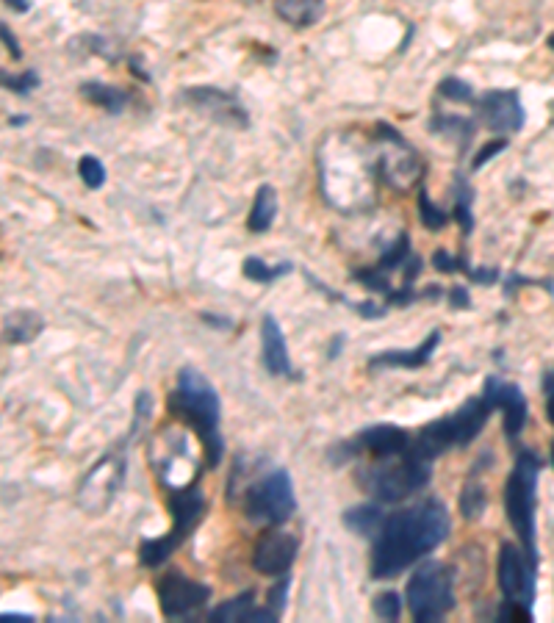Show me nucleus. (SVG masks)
Segmentation results:
<instances>
[{
	"label": "nucleus",
	"instance_id": "obj_35",
	"mask_svg": "<svg viewBox=\"0 0 554 623\" xmlns=\"http://www.w3.org/2000/svg\"><path fill=\"white\" fill-rule=\"evenodd\" d=\"M3 86L14 92V95H31V89L39 86V75L34 70H25L23 75H9L3 72Z\"/></svg>",
	"mask_w": 554,
	"mask_h": 623
},
{
	"label": "nucleus",
	"instance_id": "obj_8",
	"mask_svg": "<svg viewBox=\"0 0 554 623\" xmlns=\"http://www.w3.org/2000/svg\"><path fill=\"white\" fill-rule=\"evenodd\" d=\"M297 510L294 482L286 468H272L261 480H255L244 493V513L255 524L280 527Z\"/></svg>",
	"mask_w": 554,
	"mask_h": 623
},
{
	"label": "nucleus",
	"instance_id": "obj_7",
	"mask_svg": "<svg viewBox=\"0 0 554 623\" xmlns=\"http://www.w3.org/2000/svg\"><path fill=\"white\" fill-rule=\"evenodd\" d=\"M405 601L413 621H441L455 610V571L446 563L419 565L405 588Z\"/></svg>",
	"mask_w": 554,
	"mask_h": 623
},
{
	"label": "nucleus",
	"instance_id": "obj_44",
	"mask_svg": "<svg viewBox=\"0 0 554 623\" xmlns=\"http://www.w3.org/2000/svg\"><path fill=\"white\" fill-rule=\"evenodd\" d=\"M449 302H452V308L455 311H463V308H469L471 300H469V288L466 286H455L449 291Z\"/></svg>",
	"mask_w": 554,
	"mask_h": 623
},
{
	"label": "nucleus",
	"instance_id": "obj_38",
	"mask_svg": "<svg viewBox=\"0 0 554 623\" xmlns=\"http://www.w3.org/2000/svg\"><path fill=\"white\" fill-rule=\"evenodd\" d=\"M289 588H291V576L283 574L280 579H277L275 588L269 590V601H266V607L275 612L277 618H280L283 610H286V596H289Z\"/></svg>",
	"mask_w": 554,
	"mask_h": 623
},
{
	"label": "nucleus",
	"instance_id": "obj_13",
	"mask_svg": "<svg viewBox=\"0 0 554 623\" xmlns=\"http://www.w3.org/2000/svg\"><path fill=\"white\" fill-rule=\"evenodd\" d=\"M477 120L491 133H518L524 128V106L516 89H494L474 100Z\"/></svg>",
	"mask_w": 554,
	"mask_h": 623
},
{
	"label": "nucleus",
	"instance_id": "obj_37",
	"mask_svg": "<svg viewBox=\"0 0 554 623\" xmlns=\"http://www.w3.org/2000/svg\"><path fill=\"white\" fill-rule=\"evenodd\" d=\"M496 618L499 621H532V607L524 601L505 599L496 610Z\"/></svg>",
	"mask_w": 554,
	"mask_h": 623
},
{
	"label": "nucleus",
	"instance_id": "obj_22",
	"mask_svg": "<svg viewBox=\"0 0 554 623\" xmlns=\"http://www.w3.org/2000/svg\"><path fill=\"white\" fill-rule=\"evenodd\" d=\"M78 92H81V97H84L86 103L103 108V111H109V114H122L125 106L131 103V95H128L125 89L109 84H97V81H89V84L81 86Z\"/></svg>",
	"mask_w": 554,
	"mask_h": 623
},
{
	"label": "nucleus",
	"instance_id": "obj_14",
	"mask_svg": "<svg viewBox=\"0 0 554 623\" xmlns=\"http://www.w3.org/2000/svg\"><path fill=\"white\" fill-rule=\"evenodd\" d=\"M183 100L192 108H197L200 114L219 122V125L239 128V131L250 125L247 108L241 106L239 97L230 95L225 89H217V86H192V89L183 92Z\"/></svg>",
	"mask_w": 554,
	"mask_h": 623
},
{
	"label": "nucleus",
	"instance_id": "obj_48",
	"mask_svg": "<svg viewBox=\"0 0 554 623\" xmlns=\"http://www.w3.org/2000/svg\"><path fill=\"white\" fill-rule=\"evenodd\" d=\"M6 6H12L14 12H20V14H25L28 9H31V3H28V0H6Z\"/></svg>",
	"mask_w": 554,
	"mask_h": 623
},
{
	"label": "nucleus",
	"instance_id": "obj_32",
	"mask_svg": "<svg viewBox=\"0 0 554 623\" xmlns=\"http://www.w3.org/2000/svg\"><path fill=\"white\" fill-rule=\"evenodd\" d=\"M438 95L446 97V100H452V103H474V100H477V97H474V89H471L466 81L452 78V75L438 84Z\"/></svg>",
	"mask_w": 554,
	"mask_h": 623
},
{
	"label": "nucleus",
	"instance_id": "obj_19",
	"mask_svg": "<svg viewBox=\"0 0 554 623\" xmlns=\"http://www.w3.org/2000/svg\"><path fill=\"white\" fill-rule=\"evenodd\" d=\"M441 344V330H430V336L424 338L419 347L413 349H388V352H377L369 358V369H422L433 360L435 349Z\"/></svg>",
	"mask_w": 554,
	"mask_h": 623
},
{
	"label": "nucleus",
	"instance_id": "obj_36",
	"mask_svg": "<svg viewBox=\"0 0 554 623\" xmlns=\"http://www.w3.org/2000/svg\"><path fill=\"white\" fill-rule=\"evenodd\" d=\"M430 128L438 133H449V136H458L460 133L466 142H469L471 131H474V128H471V122L463 120V117H435V122L430 125Z\"/></svg>",
	"mask_w": 554,
	"mask_h": 623
},
{
	"label": "nucleus",
	"instance_id": "obj_4",
	"mask_svg": "<svg viewBox=\"0 0 554 623\" xmlns=\"http://www.w3.org/2000/svg\"><path fill=\"white\" fill-rule=\"evenodd\" d=\"M538 477L541 457L524 449L505 482V513L524 552L538 565Z\"/></svg>",
	"mask_w": 554,
	"mask_h": 623
},
{
	"label": "nucleus",
	"instance_id": "obj_46",
	"mask_svg": "<svg viewBox=\"0 0 554 623\" xmlns=\"http://www.w3.org/2000/svg\"><path fill=\"white\" fill-rule=\"evenodd\" d=\"M422 275V258H416V255H410L408 264H405V283L413 286V280Z\"/></svg>",
	"mask_w": 554,
	"mask_h": 623
},
{
	"label": "nucleus",
	"instance_id": "obj_26",
	"mask_svg": "<svg viewBox=\"0 0 554 623\" xmlns=\"http://www.w3.org/2000/svg\"><path fill=\"white\" fill-rule=\"evenodd\" d=\"M488 507V493H485V485L480 480L474 482V477H469V482L463 485L460 491V516L466 521H480L482 513Z\"/></svg>",
	"mask_w": 554,
	"mask_h": 623
},
{
	"label": "nucleus",
	"instance_id": "obj_31",
	"mask_svg": "<svg viewBox=\"0 0 554 623\" xmlns=\"http://www.w3.org/2000/svg\"><path fill=\"white\" fill-rule=\"evenodd\" d=\"M355 280L363 283L369 291H374V294H383V297H388V294L394 291V286H391V280H388L386 272H383V269H377V266L358 269V272H355Z\"/></svg>",
	"mask_w": 554,
	"mask_h": 623
},
{
	"label": "nucleus",
	"instance_id": "obj_27",
	"mask_svg": "<svg viewBox=\"0 0 554 623\" xmlns=\"http://www.w3.org/2000/svg\"><path fill=\"white\" fill-rule=\"evenodd\" d=\"M241 272H244L247 280H253V283H275L280 277L291 275V272H294V264H291V261H283V264L269 266L264 264L261 258H253V255H250V258H244Z\"/></svg>",
	"mask_w": 554,
	"mask_h": 623
},
{
	"label": "nucleus",
	"instance_id": "obj_2",
	"mask_svg": "<svg viewBox=\"0 0 554 623\" xmlns=\"http://www.w3.org/2000/svg\"><path fill=\"white\" fill-rule=\"evenodd\" d=\"M169 413L183 424H189L197 438L203 441L205 449V466L217 468L225 455V438L219 432V396L217 388L205 380L203 374L192 369V366H183L178 372V388L169 394L167 399Z\"/></svg>",
	"mask_w": 554,
	"mask_h": 623
},
{
	"label": "nucleus",
	"instance_id": "obj_18",
	"mask_svg": "<svg viewBox=\"0 0 554 623\" xmlns=\"http://www.w3.org/2000/svg\"><path fill=\"white\" fill-rule=\"evenodd\" d=\"M261 358H264L266 372L272 377H289L297 380V372L291 366L289 344L283 336V327L277 322L272 313H266L264 322H261Z\"/></svg>",
	"mask_w": 554,
	"mask_h": 623
},
{
	"label": "nucleus",
	"instance_id": "obj_25",
	"mask_svg": "<svg viewBox=\"0 0 554 623\" xmlns=\"http://www.w3.org/2000/svg\"><path fill=\"white\" fill-rule=\"evenodd\" d=\"M275 216H277V192L272 186H261V189L255 192L247 228L253 230V233H266V230L272 228Z\"/></svg>",
	"mask_w": 554,
	"mask_h": 623
},
{
	"label": "nucleus",
	"instance_id": "obj_24",
	"mask_svg": "<svg viewBox=\"0 0 554 623\" xmlns=\"http://www.w3.org/2000/svg\"><path fill=\"white\" fill-rule=\"evenodd\" d=\"M42 316L34 311H14L9 319H6V327H3V333H6V344H28V341H34V338L42 333Z\"/></svg>",
	"mask_w": 554,
	"mask_h": 623
},
{
	"label": "nucleus",
	"instance_id": "obj_5",
	"mask_svg": "<svg viewBox=\"0 0 554 623\" xmlns=\"http://www.w3.org/2000/svg\"><path fill=\"white\" fill-rule=\"evenodd\" d=\"M355 480L361 485V491L369 493L374 502L397 504L430 485L433 466L427 460L405 455L397 463H372V466L358 468Z\"/></svg>",
	"mask_w": 554,
	"mask_h": 623
},
{
	"label": "nucleus",
	"instance_id": "obj_15",
	"mask_svg": "<svg viewBox=\"0 0 554 623\" xmlns=\"http://www.w3.org/2000/svg\"><path fill=\"white\" fill-rule=\"evenodd\" d=\"M300 552V540L286 529L272 527L266 529L258 538L253 549V568L264 576H283L289 574V568L297 560Z\"/></svg>",
	"mask_w": 554,
	"mask_h": 623
},
{
	"label": "nucleus",
	"instance_id": "obj_42",
	"mask_svg": "<svg viewBox=\"0 0 554 623\" xmlns=\"http://www.w3.org/2000/svg\"><path fill=\"white\" fill-rule=\"evenodd\" d=\"M352 308L361 313L363 319H383L388 313V305H374V302H352Z\"/></svg>",
	"mask_w": 554,
	"mask_h": 623
},
{
	"label": "nucleus",
	"instance_id": "obj_20",
	"mask_svg": "<svg viewBox=\"0 0 554 623\" xmlns=\"http://www.w3.org/2000/svg\"><path fill=\"white\" fill-rule=\"evenodd\" d=\"M211 621L217 623H275L277 615L269 607H255V593L253 590H244L241 596L230 601H222L217 610H211L208 615Z\"/></svg>",
	"mask_w": 554,
	"mask_h": 623
},
{
	"label": "nucleus",
	"instance_id": "obj_50",
	"mask_svg": "<svg viewBox=\"0 0 554 623\" xmlns=\"http://www.w3.org/2000/svg\"><path fill=\"white\" fill-rule=\"evenodd\" d=\"M6 621H34L31 615H23V612H3Z\"/></svg>",
	"mask_w": 554,
	"mask_h": 623
},
{
	"label": "nucleus",
	"instance_id": "obj_34",
	"mask_svg": "<svg viewBox=\"0 0 554 623\" xmlns=\"http://www.w3.org/2000/svg\"><path fill=\"white\" fill-rule=\"evenodd\" d=\"M419 214H422L424 228H430V230H441L446 225V219H449V216H446L438 205H433V200L427 197L424 189H419Z\"/></svg>",
	"mask_w": 554,
	"mask_h": 623
},
{
	"label": "nucleus",
	"instance_id": "obj_51",
	"mask_svg": "<svg viewBox=\"0 0 554 623\" xmlns=\"http://www.w3.org/2000/svg\"><path fill=\"white\" fill-rule=\"evenodd\" d=\"M549 48H552V50H554V34H552V36H549Z\"/></svg>",
	"mask_w": 554,
	"mask_h": 623
},
{
	"label": "nucleus",
	"instance_id": "obj_10",
	"mask_svg": "<svg viewBox=\"0 0 554 623\" xmlns=\"http://www.w3.org/2000/svg\"><path fill=\"white\" fill-rule=\"evenodd\" d=\"M122 482H125V457L109 452L86 471V477L78 485V504L92 516L106 513L117 499Z\"/></svg>",
	"mask_w": 554,
	"mask_h": 623
},
{
	"label": "nucleus",
	"instance_id": "obj_28",
	"mask_svg": "<svg viewBox=\"0 0 554 623\" xmlns=\"http://www.w3.org/2000/svg\"><path fill=\"white\" fill-rule=\"evenodd\" d=\"M471 205H474V189H471L469 183L463 175H458L455 180V219L460 222V228L463 233L469 236L471 230H474V216H471Z\"/></svg>",
	"mask_w": 554,
	"mask_h": 623
},
{
	"label": "nucleus",
	"instance_id": "obj_16",
	"mask_svg": "<svg viewBox=\"0 0 554 623\" xmlns=\"http://www.w3.org/2000/svg\"><path fill=\"white\" fill-rule=\"evenodd\" d=\"M482 394L488 396V402L494 405V410H502V416H505L502 424H505L507 441H516L518 435L524 432V427H527V416H530L524 391L518 385L505 383L502 377H488Z\"/></svg>",
	"mask_w": 554,
	"mask_h": 623
},
{
	"label": "nucleus",
	"instance_id": "obj_17",
	"mask_svg": "<svg viewBox=\"0 0 554 623\" xmlns=\"http://www.w3.org/2000/svg\"><path fill=\"white\" fill-rule=\"evenodd\" d=\"M410 441L413 435L402 427H394V424H374V427H366L363 432H358V438L352 441L358 452H369L377 460H386V457L405 455L410 449Z\"/></svg>",
	"mask_w": 554,
	"mask_h": 623
},
{
	"label": "nucleus",
	"instance_id": "obj_52",
	"mask_svg": "<svg viewBox=\"0 0 554 623\" xmlns=\"http://www.w3.org/2000/svg\"><path fill=\"white\" fill-rule=\"evenodd\" d=\"M552 466H554V441H552Z\"/></svg>",
	"mask_w": 554,
	"mask_h": 623
},
{
	"label": "nucleus",
	"instance_id": "obj_53",
	"mask_svg": "<svg viewBox=\"0 0 554 623\" xmlns=\"http://www.w3.org/2000/svg\"><path fill=\"white\" fill-rule=\"evenodd\" d=\"M244 3H258V0H244Z\"/></svg>",
	"mask_w": 554,
	"mask_h": 623
},
{
	"label": "nucleus",
	"instance_id": "obj_23",
	"mask_svg": "<svg viewBox=\"0 0 554 623\" xmlns=\"http://www.w3.org/2000/svg\"><path fill=\"white\" fill-rule=\"evenodd\" d=\"M383 518H386V513L380 510V502H377L350 507V510L341 516V521H344V527L350 529V532H355L358 538H374L380 524H383Z\"/></svg>",
	"mask_w": 554,
	"mask_h": 623
},
{
	"label": "nucleus",
	"instance_id": "obj_12",
	"mask_svg": "<svg viewBox=\"0 0 554 623\" xmlns=\"http://www.w3.org/2000/svg\"><path fill=\"white\" fill-rule=\"evenodd\" d=\"M535 574H538V565L527 557L524 546H516V543L499 546L496 585H499L505 599L524 601L532 607V601H535Z\"/></svg>",
	"mask_w": 554,
	"mask_h": 623
},
{
	"label": "nucleus",
	"instance_id": "obj_45",
	"mask_svg": "<svg viewBox=\"0 0 554 623\" xmlns=\"http://www.w3.org/2000/svg\"><path fill=\"white\" fill-rule=\"evenodd\" d=\"M0 34H3V45H6V50L12 53V59H20V56H23V50H20V45H17V36L12 34L9 23L0 25Z\"/></svg>",
	"mask_w": 554,
	"mask_h": 623
},
{
	"label": "nucleus",
	"instance_id": "obj_11",
	"mask_svg": "<svg viewBox=\"0 0 554 623\" xmlns=\"http://www.w3.org/2000/svg\"><path fill=\"white\" fill-rule=\"evenodd\" d=\"M156 593L161 612L167 618H172V621L192 618L211 601V588L203 585V582H194L189 576H183L181 571H169V574L161 576L156 582Z\"/></svg>",
	"mask_w": 554,
	"mask_h": 623
},
{
	"label": "nucleus",
	"instance_id": "obj_29",
	"mask_svg": "<svg viewBox=\"0 0 554 623\" xmlns=\"http://www.w3.org/2000/svg\"><path fill=\"white\" fill-rule=\"evenodd\" d=\"M408 258H410V236L408 233H399V239L394 241V244L383 252V258L377 261V269H383L386 275H391L394 269L408 264Z\"/></svg>",
	"mask_w": 554,
	"mask_h": 623
},
{
	"label": "nucleus",
	"instance_id": "obj_1",
	"mask_svg": "<svg viewBox=\"0 0 554 623\" xmlns=\"http://www.w3.org/2000/svg\"><path fill=\"white\" fill-rule=\"evenodd\" d=\"M452 518L441 499L427 496L405 510H394L383 518V524L372 538V563L369 574L377 582L394 579L410 565L433 554L449 538Z\"/></svg>",
	"mask_w": 554,
	"mask_h": 623
},
{
	"label": "nucleus",
	"instance_id": "obj_43",
	"mask_svg": "<svg viewBox=\"0 0 554 623\" xmlns=\"http://www.w3.org/2000/svg\"><path fill=\"white\" fill-rule=\"evenodd\" d=\"M466 275H469L474 283H480V286H494L496 280H499V269H480V266H477V269H469Z\"/></svg>",
	"mask_w": 554,
	"mask_h": 623
},
{
	"label": "nucleus",
	"instance_id": "obj_9",
	"mask_svg": "<svg viewBox=\"0 0 554 623\" xmlns=\"http://www.w3.org/2000/svg\"><path fill=\"white\" fill-rule=\"evenodd\" d=\"M374 139L383 144L380 158H377V172H380L397 192H405L408 186H413L416 180L422 178V161L416 156V150L399 136L397 128H391L386 122H380V125H377V133H374Z\"/></svg>",
	"mask_w": 554,
	"mask_h": 623
},
{
	"label": "nucleus",
	"instance_id": "obj_6",
	"mask_svg": "<svg viewBox=\"0 0 554 623\" xmlns=\"http://www.w3.org/2000/svg\"><path fill=\"white\" fill-rule=\"evenodd\" d=\"M167 507L169 516H172V529L161 538L142 540L139 546V563L145 568H158L164 565L172 557V552L183 546V540L192 535L197 524L203 521L205 510H208V502L200 488L194 485H186V488H172L167 491Z\"/></svg>",
	"mask_w": 554,
	"mask_h": 623
},
{
	"label": "nucleus",
	"instance_id": "obj_21",
	"mask_svg": "<svg viewBox=\"0 0 554 623\" xmlns=\"http://www.w3.org/2000/svg\"><path fill=\"white\" fill-rule=\"evenodd\" d=\"M275 14L291 28H311L325 14V0H275Z\"/></svg>",
	"mask_w": 554,
	"mask_h": 623
},
{
	"label": "nucleus",
	"instance_id": "obj_41",
	"mask_svg": "<svg viewBox=\"0 0 554 623\" xmlns=\"http://www.w3.org/2000/svg\"><path fill=\"white\" fill-rule=\"evenodd\" d=\"M541 388H543V396H546V416H549V421L554 424V369L543 372Z\"/></svg>",
	"mask_w": 554,
	"mask_h": 623
},
{
	"label": "nucleus",
	"instance_id": "obj_33",
	"mask_svg": "<svg viewBox=\"0 0 554 623\" xmlns=\"http://www.w3.org/2000/svg\"><path fill=\"white\" fill-rule=\"evenodd\" d=\"M78 175H81V180L89 189H100L106 183V167L95 156H84L78 161Z\"/></svg>",
	"mask_w": 554,
	"mask_h": 623
},
{
	"label": "nucleus",
	"instance_id": "obj_3",
	"mask_svg": "<svg viewBox=\"0 0 554 623\" xmlns=\"http://www.w3.org/2000/svg\"><path fill=\"white\" fill-rule=\"evenodd\" d=\"M491 413H494V405L488 402V396H469L455 413H449L444 419L430 421L427 427L416 432L405 455L433 463L435 457L446 455L452 449H463L485 430Z\"/></svg>",
	"mask_w": 554,
	"mask_h": 623
},
{
	"label": "nucleus",
	"instance_id": "obj_49",
	"mask_svg": "<svg viewBox=\"0 0 554 623\" xmlns=\"http://www.w3.org/2000/svg\"><path fill=\"white\" fill-rule=\"evenodd\" d=\"M203 322L214 324V327H230L228 319H219V316H211V313H203Z\"/></svg>",
	"mask_w": 554,
	"mask_h": 623
},
{
	"label": "nucleus",
	"instance_id": "obj_30",
	"mask_svg": "<svg viewBox=\"0 0 554 623\" xmlns=\"http://www.w3.org/2000/svg\"><path fill=\"white\" fill-rule=\"evenodd\" d=\"M372 610L380 621H397L399 615H402V599H399V593H394V590L377 593L372 601Z\"/></svg>",
	"mask_w": 554,
	"mask_h": 623
},
{
	"label": "nucleus",
	"instance_id": "obj_47",
	"mask_svg": "<svg viewBox=\"0 0 554 623\" xmlns=\"http://www.w3.org/2000/svg\"><path fill=\"white\" fill-rule=\"evenodd\" d=\"M344 347V336H336L333 338V344H330V349H327V358L333 360V358H338V349Z\"/></svg>",
	"mask_w": 554,
	"mask_h": 623
},
{
	"label": "nucleus",
	"instance_id": "obj_40",
	"mask_svg": "<svg viewBox=\"0 0 554 623\" xmlns=\"http://www.w3.org/2000/svg\"><path fill=\"white\" fill-rule=\"evenodd\" d=\"M505 147H507V139H491L488 144H482L480 150H477V156H474V161H471V169H482L488 161H491V158L499 156Z\"/></svg>",
	"mask_w": 554,
	"mask_h": 623
},
{
	"label": "nucleus",
	"instance_id": "obj_39",
	"mask_svg": "<svg viewBox=\"0 0 554 623\" xmlns=\"http://www.w3.org/2000/svg\"><path fill=\"white\" fill-rule=\"evenodd\" d=\"M433 266L438 272H469V264H466V258H460V255H449L446 250H438L433 255Z\"/></svg>",
	"mask_w": 554,
	"mask_h": 623
}]
</instances>
